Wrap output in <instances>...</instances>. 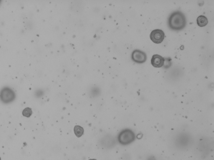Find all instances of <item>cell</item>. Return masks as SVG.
<instances>
[{
  "label": "cell",
  "mask_w": 214,
  "mask_h": 160,
  "mask_svg": "<svg viewBox=\"0 0 214 160\" xmlns=\"http://www.w3.org/2000/svg\"><path fill=\"white\" fill-rule=\"evenodd\" d=\"M187 24V20L185 14L180 11L173 12L169 16L168 25L169 28L173 31H179L183 29Z\"/></svg>",
  "instance_id": "cell-1"
},
{
  "label": "cell",
  "mask_w": 214,
  "mask_h": 160,
  "mask_svg": "<svg viewBox=\"0 0 214 160\" xmlns=\"http://www.w3.org/2000/svg\"><path fill=\"white\" fill-rule=\"evenodd\" d=\"M1 3H2V1L0 0V5H1Z\"/></svg>",
  "instance_id": "cell-11"
},
{
  "label": "cell",
  "mask_w": 214,
  "mask_h": 160,
  "mask_svg": "<svg viewBox=\"0 0 214 160\" xmlns=\"http://www.w3.org/2000/svg\"><path fill=\"white\" fill-rule=\"evenodd\" d=\"M0 160H1V158H0Z\"/></svg>",
  "instance_id": "cell-12"
},
{
  "label": "cell",
  "mask_w": 214,
  "mask_h": 160,
  "mask_svg": "<svg viewBox=\"0 0 214 160\" xmlns=\"http://www.w3.org/2000/svg\"><path fill=\"white\" fill-rule=\"evenodd\" d=\"M134 139V134L130 130H125L120 132L118 140L121 144L126 145L132 142Z\"/></svg>",
  "instance_id": "cell-3"
},
{
  "label": "cell",
  "mask_w": 214,
  "mask_h": 160,
  "mask_svg": "<svg viewBox=\"0 0 214 160\" xmlns=\"http://www.w3.org/2000/svg\"><path fill=\"white\" fill-rule=\"evenodd\" d=\"M133 61L136 63H143L146 62L147 59L146 53L139 50H135L132 54Z\"/></svg>",
  "instance_id": "cell-5"
},
{
  "label": "cell",
  "mask_w": 214,
  "mask_h": 160,
  "mask_svg": "<svg viewBox=\"0 0 214 160\" xmlns=\"http://www.w3.org/2000/svg\"><path fill=\"white\" fill-rule=\"evenodd\" d=\"M197 25L199 27H204L206 26L208 23V19L204 15H200L197 18Z\"/></svg>",
  "instance_id": "cell-7"
},
{
  "label": "cell",
  "mask_w": 214,
  "mask_h": 160,
  "mask_svg": "<svg viewBox=\"0 0 214 160\" xmlns=\"http://www.w3.org/2000/svg\"><path fill=\"white\" fill-rule=\"evenodd\" d=\"M74 132L76 136L80 138L83 134L84 129L80 125H76L74 128Z\"/></svg>",
  "instance_id": "cell-8"
},
{
  "label": "cell",
  "mask_w": 214,
  "mask_h": 160,
  "mask_svg": "<svg viewBox=\"0 0 214 160\" xmlns=\"http://www.w3.org/2000/svg\"><path fill=\"white\" fill-rule=\"evenodd\" d=\"M89 160H97L94 159H89Z\"/></svg>",
  "instance_id": "cell-10"
},
{
  "label": "cell",
  "mask_w": 214,
  "mask_h": 160,
  "mask_svg": "<svg viewBox=\"0 0 214 160\" xmlns=\"http://www.w3.org/2000/svg\"><path fill=\"white\" fill-rule=\"evenodd\" d=\"M16 97L15 92L8 86H5L0 91V100L3 103H9L13 102Z\"/></svg>",
  "instance_id": "cell-2"
},
{
  "label": "cell",
  "mask_w": 214,
  "mask_h": 160,
  "mask_svg": "<svg viewBox=\"0 0 214 160\" xmlns=\"http://www.w3.org/2000/svg\"><path fill=\"white\" fill-rule=\"evenodd\" d=\"M32 109L30 108H26L23 110L22 112V114L23 116L26 117H29L32 115Z\"/></svg>",
  "instance_id": "cell-9"
},
{
  "label": "cell",
  "mask_w": 214,
  "mask_h": 160,
  "mask_svg": "<svg viewBox=\"0 0 214 160\" xmlns=\"http://www.w3.org/2000/svg\"><path fill=\"white\" fill-rule=\"evenodd\" d=\"M164 58L161 55L155 54L153 55L151 59V63L154 67L160 68L164 63Z\"/></svg>",
  "instance_id": "cell-6"
},
{
  "label": "cell",
  "mask_w": 214,
  "mask_h": 160,
  "mask_svg": "<svg viewBox=\"0 0 214 160\" xmlns=\"http://www.w3.org/2000/svg\"><path fill=\"white\" fill-rule=\"evenodd\" d=\"M150 40L154 43H157V44H159V43H162L164 39V33L161 30H154L150 33Z\"/></svg>",
  "instance_id": "cell-4"
}]
</instances>
